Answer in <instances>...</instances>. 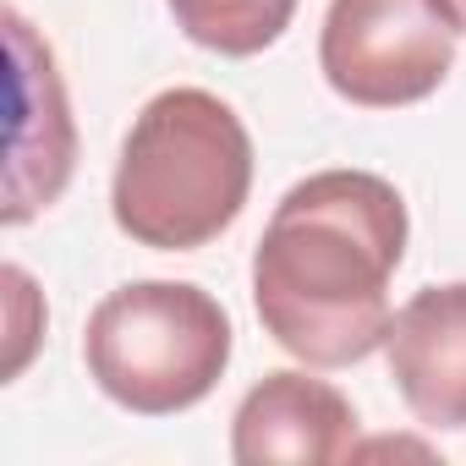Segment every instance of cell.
Instances as JSON below:
<instances>
[{
	"instance_id": "obj_9",
	"label": "cell",
	"mask_w": 466,
	"mask_h": 466,
	"mask_svg": "<svg viewBox=\"0 0 466 466\" xmlns=\"http://www.w3.org/2000/svg\"><path fill=\"white\" fill-rule=\"evenodd\" d=\"M0 286H6V329H12V351H6V379H17L34 357V340L45 335V302L28 280L23 264H6V275H0Z\"/></svg>"
},
{
	"instance_id": "obj_8",
	"label": "cell",
	"mask_w": 466,
	"mask_h": 466,
	"mask_svg": "<svg viewBox=\"0 0 466 466\" xmlns=\"http://www.w3.org/2000/svg\"><path fill=\"white\" fill-rule=\"evenodd\" d=\"M176 28L230 61L264 56L297 17V0H165Z\"/></svg>"
},
{
	"instance_id": "obj_6",
	"label": "cell",
	"mask_w": 466,
	"mask_h": 466,
	"mask_svg": "<svg viewBox=\"0 0 466 466\" xmlns=\"http://www.w3.org/2000/svg\"><path fill=\"white\" fill-rule=\"evenodd\" d=\"M230 455L242 466H335L357 455V411L351 400L313 373L280 368L264 373L237 417H230Z\"/></svg>"
},
{
	"instance_id": "obj_2",
	"label": "cell",
	"mask_w": 466,
	"mask_h": 466,
	"mask_svg": "<svg viewBox=\"0 0 466 466\" xmlns=\"http://www.w3.org/2000/svg\"><path fill=\"white\" fill-rule=\"evenodd\" d=\"M253 192V137L208 88L154 94L116 159L110 214L121 237L154 253H198L225 237Z\"/></svg>"
},
{
	"instance_id": "obj_5",
	"label": "cell",
	"mask_w": 466,
	"mask_h": 466,
	"mask_svg": "<svg viewBox=\"0 0 466 466\" xmlns=\"http://www.w3.org/2000/svg\"><path fill=\"white\" fill-rule=\"evenodd\" d=\"M12 28V165H6V225H28L50 208L77 165V127L66 83L50 45L28 28L23 12H6Z\"/></svg>"
},
{
	"instance_id": "obj_7",
	"label": "cell",
	"mask_w": 466,
	"mask_h": 466,
	"mask_svg": "<svg viewBox=\"0 0 466 466\" xmlns=\"http://www.w3.org/2000/svg\"><path fill=\"white\" fill-rule=\"evenodd\" d=\"M384 362L406 411L422 428L461 433L466 428V280L422 286L406 308H395Z\"/></svg>"
},
{
	"instance_id": "obj_3",
	"label": "cell",
	"mask_w": 466,
	"mask_h": 466,
	"mask_svg": "<svg viewBox=\"0 0 466 466\" xmlns=\"http://www.w3.org/2000/svg\"><path fill=\"white\" fill-rule=\"evenodd\" d=\"M230 346V313L192 280L116 286L83 329L88 379L137 417H176L208 400Z\"/></svg>"
},
{
	"instance_id": "obj_4",
	"label": "cell",
	"mask_w": 466,
	"mask_h": 466,
	"mask_svg": "<svg viewBox=\"0 0 466 466\" xmlns=\"http://www.w3.org/2000/svg\"><path fill=\"white\" fill-rule=\"evenodd\" d=\"M450 66L455 28L428 0H329L319 28V72L346 105H422L439 94Z\"/></svg>"
},
{
	"instance_id": "obj_10",
	"label": "cell",
	"mask_w": 466,
	"mask_h": 466,
	"mask_svg": "<svg viewBox=\"0 0 466 466\" xmlns=\"http://www.w3.org/2000/svg\"><path fill=\"white\" fill-rule=\"evenodd\" d=\"M428 6H433L455 34H466V0H428Z\"/></svg>"
},
{
	"instance_id": "obj_1",
	"label": "cell",
	"mask_w": 466,
	"mask_h": 466,
	"mask_svg": "<svg viewBox=\"0 0 466 466\" xmlns=\"http://www.w3.org/2000/svg\"><path fill=\"white\" fill-rule=\"evenodd\" d=\"M406 198L373 170H313L253 248V308L264 335L302 368H351L384 351L390 280L406 258Z\"/></svg>"
}]
</instances>
